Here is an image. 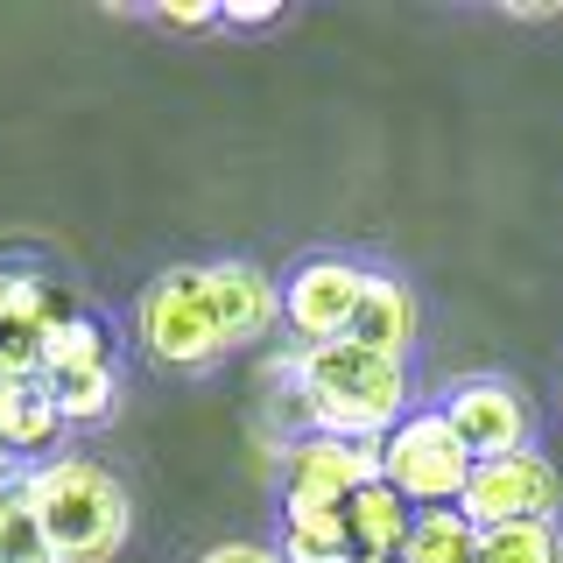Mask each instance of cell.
I'll list each match as a JSON object with an SVG mask.
<instances>
[{
    "instance_id": "obj_1",
    "label": "cell",
    "mask_w": 563,
    "mask_h": 563,
    "mask_svg": "<svg viewBox=\"0 0 563 563\" xmlns=\"http://www.w3.org/2000/svg\"><path fill=\"white\" fill-rule=\"evenodd\" d=\"M289 387H296V422L317 437H380L416 409V387L401 360L331 339V345H296L289 360Z\"/></svg>"
},
{
    "instance_id": "obj_2",
    "label": "cell",
    "mask_w": 563,
    "mask_h": 563,
    "mask_svg": "<svg viewBox=\"0 0 563 563\" xmlns=\"http://www.w3.org/2000/svg\"><path fill=\"white\" fill-rule=\"evenodd\" d=\"M22 493H29L35 528H43V542H49L57 563H113L128 550L134 500L99 457L57 451V457H43V465L22 472Z\"/></svg>"
},
{
    "instance_id": "obj_3",
    "label": "cell",
    "mask_w": 563,
    "mask_h": 563,
    "mask_svg": "<svg viewBox=\"0 0 563 563\" xmlns=\"http://www.w3.org/2000/svg\"><path fill=\"white\" fill-rule=\"evenodd\" d=\"M134 331L148 345V360L176 366V374H198V366L225 360V339H219V317H211V289H205V268H163L148 282L134 310Z\"/></svg>"
},
{
    "instance_id": "obj_4",
    "label": "cell",
    "mask_w": 563,
    "mask_h": 563,
    "mask_svg": "<svg viewBox=\"0 0 563 563\" xmlns=\"http://www.w3.org/2000/svg\"><path fill=\"white\" fill-rule=\"evenodd\" d=\"M465 479H472V451L451 437L444 409H409L380 437V486H395L416 515L422 507H457Z\"/></svg>"
},
{
    "instance_id": "obj_5",
    "label": "cell",
    "mask_w": 563,
    "mask_h": 563,
    "mask_svg": "<svg viewBox=\"0 0 563 563\" xmlns=\"http://www.w3.org/2000/svg\"><path fill=\"white\" fill-rule=\"evenodd\" d=\"M457 515L472 528H521V521H556L563 515V472L542 451H515V457H479L465 493H457Z\"/></svg>"
},
{
    "instance_id": "obj_6",
    "label": "cell",
    "mask_w": 563,
    "mask_h": 563,
    "mask_svg": "<svg viewBox=\"0 0 563 563\" xmlns=\"http://www.w3.org/2000/svg\"><path fill=\"white\" fill-rule=\"evenodd\" d=\"M275 289H282V324L296 331V345H331L352 331V310H360V289H366V261L310 254Z\"/></svg>"
},
{
    "instance_id": "obj_7",
    "label": "cell",
    "mask_w": 563,
    "mask_h": 563,
    "mask_svg": "<svg viewBox=\"0 0 563 563\" xmlns=\"http://www.w3.org/2000/svg\"><path fill=\"white\" fill-rule=\"evenodd\" d=\"M444 422H451L457 444L472 451V465H479V457L536 451V401H528L515 380H500V374L457 380L451 395H444Z\"/></svg>"
},
{
    "instance_id": "obj_8",
    "label": "cell",
    "mask_w": 563,
    "mask_h": 563,
    "mask_svg": "<svg viewBox=\"0 0 563 563\" xmlns=\"http://www.w3.org/2000/svg\"><path fill=\"white\" fill-rule=\"evenodd\" d=\"M380 479V444L374 437H317L296 430L282 444V500H331L345 507L360 486Z\"/></svg>"
},
{
    "instance_id": "obj_9",
    "label": "cell",
    "mask_w": 563,
    "mask_h": 563,
    "mask_svg": "<svg viewBox=\"0 0 563 563\" xmlns=\"http://www.w3.org/2000/svg\"><path fill=\"white\" fill-rule=\"evenodd\" d=\"M205 289H211V317H219L225 352L268 339L282 324V289H275L268 268H254V261H205Z\"/></svg>"
},
{
    "instance_id": "obj_10",
    "label": "cell",
    "mask_w": 563,
    "mask_h": 563,
    "mask_svg": "<svg viewBox=\"0 0 563 563\" xmlns=\"http://www.w3.org/2000/svg\"><path fill=\"white\" fill-rule=\"evenodd\" d=\"M345 339L366 345V352H380V360L409 366V352L422 345V303H416V289L401 275H387V268H366V289H360V310H352Z\"/></svg>"
},
{
    "instance_id": "obj_11",
    "label": "cell",
    "mask_w": 563,
    "mask_h": 563,
    "mask_svg": "<svg viewBox=\"0 0 563 563\" xmlns=\"http://www.w3.org/2000/svg\"><path fill=\"white\" fill-rule=\"evenodd\" d=\"M64 444V416L43 395V374H0V451L8 457H57Z\"/></svg>"
},
{
    "instance_id": "obj_12",
    "label": "cell",
    "mask_w": 563,
    "mask_h": 563,
    "mask_svg": "<svg viewBox=\"0 0 563 563\" xmlns=\"http://www.w3.org/2000/svg\"><path fill=\"white\" fill-rule=\"evenodd\" d=\"M275 563H352L345 507L331 500H282V536L268 542Z\"/></svg>"
},
{
    "instance_id": "obj_13",
    "label": "cell",
    "mask_w": 563,
    "mask_h": 563,
    "mask_svg": "<svg viewBox=\"0 0 563 563\" xmlns=\"http://www.w3.org/2000/svg\"><path fill=\"white\" fill-rule=\"evenodd\" d=\"M43 395L57 401L64 430H92L120 409V366L92 360V366H43Z\"/></svg>"
},
{
    "instance_id": "obj_14",
    "label": "cell",
    "mask_w": 563,
    "mask_h": 563,
    "mask_svg": "<svg viewBox=\"0 0 563 563\" xmlns=\"http://www.w3.org/2000/svg\"><path fill=\"white\" fill-rule=\"evenodd\" d=\"M409 521H416V507L401 500L395 486H360L345 500V542H352V556H401V542H409Z\"/></svg>"
},
{
    "instance_id": "obj_15",
    "label": "cell",
    "mask_w": 563,
    "mask_h": 563,
    "mask_svg": "<svg viewBox=\"0 0 563 563\" xmlns=\"http://www.w3.org/2000/svg\"><path fill=\"white\" fill-rule=\"evenodd\" d=\"M472 556H479V528L457 515V507H422L409 521L401 563H472Z\"/></svg>"
},
{
    "instance_id": "obj_16",
    "label": "cell",
    "mask_w": 563,
    "mask_h": 563,
    "mask_svg": "<svg viewBox=\"0 0 563 563\" xmlns=\"http://www.w3.org/2000/svg\"><path fill=\"white\" fill-rule=\"evenodd\" d=\"M0 563H57V556H49V542H43V528H35L22 472L0 479Z\"/></svg>"
},
{
    "instance_id": "obj_17",
    "label": "cell",
    "mask_w": 563,
    "mask_h": 563,
    "mask_svg": "<svg viewBox=\"0 0 563 563\" xmlns=\"http://www.w3.org/2000/svg\"><path fill=\"white\" fill-rule=\"evenodd\" d=\"M472 563H563V528L556 521H521V528H486Z\"/></svg>"
},
{
    "instance_id": "obj_18",
    "label": "cell",
    "mask_w": 563,
    "mask_h": 563,
    "mask_svg": "<svg viewBox=\"0 0 563 563\" xmlns=\"http://www.w3.org/2000/svg\"><path fill=\"white\" fill-rule=\"evenodd\" d=\"M92 360H113V339H106V324L85 317V310L43 339V366H92Z\"/></svg>"
},
{
    "instance_id": "obj_19",
    "label": "cell",
    "mask_w": 563,
    "mask_h": 563,
    "mask_svg": "<svg viewBox=\"0 0 563 563\" xmlns=\"http://www.w3.org/2000/svg\"><path fill=\"white\" fill-rule=\"evenodd\" d=\"M275 0H233V8H219V22H233V29H268L275 22Z\"/></svg>"
},
{
    "instance_id": "obj_20",
    "label": "cell",
    "mask_w": 563,
    "mask_h": 563,
    "mask_svg": "<svg viewBox=\"0 0 563 563\" xmlns=\"http://www.w3.org/2000/svg\"><path fill=\"white\" fill-rule=\"evenodd\" d=\"M198 563H275L268 542H219V550H205Z\"/></svg>"
},
{
    "instance_id": "obj_21",
    "label": "cell",
    "mask_w": 563,
    "mask_h": 563,
    "mask_svg": "<svg viewBox=\"0 0 563 563\" xmlns=\"http://www.w3.org/2000/svg\"><path fill=\"white\" fill-rule=\"evenodd\" d=\"M163 29H219V8H155Z\"/></svg>"
},
{
    "instance_id": "obj_22",
    "label": "cell",
    "mask_w": 563,
    "mask_h": 563,
    "mask_svg": "<svg viewBox=\"0 0 563 563\" xmlns=\"http://www.w3.org/2000/svg\"><path fill=\"white\" fill-rule=\"evenodd\" d=\"M352 563H401V556H352Z\"/></svg>"
},
{
    "instance_id": "obj_23",
    "label": "cell",
    "mask_w": 563,
    "mask_h": 563,
    "mask_svg": "<svg viewBox=\"0 0 563 563\" xmlns=\"http://www.w3.org/2000/svg\"><path fill=\"white\" fill-rule=\"evenodd\" d=\"M8 465H14V457H8V451H0V479H8Z\"/></svg>"
}]
</instances>
